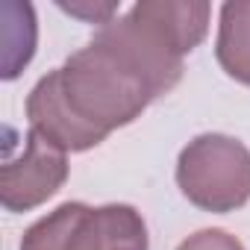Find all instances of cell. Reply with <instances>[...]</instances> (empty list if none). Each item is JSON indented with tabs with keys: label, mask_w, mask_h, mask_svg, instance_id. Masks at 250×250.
I'll return each mask as SVG.
<instances>
[{
	"label": "cell",
	"mask_w": 250,
	"mask_h": 250,
	"mask_svg": "<svg viewBox=\"0 0 250 250\" xmlns=\"http://www.w3.org/2000/svg\"><path fill=\"white\" fill-rule=\"evenodd\" d=\"M56 71L68 106L83 124L103 136L133 124L156 97H162L153 77L100 33Z\"/></svg>",
	"instance_id": "cell-1"
},
{
	"label": "cell",
	"mask_w": 250,
	"mask_h": 250,
	"mask_svg": "<svg viewBox=\"0 0 250 250\" xmlns=\"http://www.w3.org/2000/svg\"><path fill=\"white\" fill-rule=\"evenodd\" d=\"M209 18L212 6L206 0H139L97 33L127 50L168 94L183 80V56L206 39Z\"/></svg>",
	"instance_id": "cell-2"
},
{
	"label": "cell",
	"mask_w": 250,
	"mask_h": 250,
	"mask_svg": "<svg viewBox=\"0 0 250 250\" xmlns=\"http://www.w3.org/2000/svg\"><path fill=\"white\" fill-rule=\"evenodd\" d=\"M18 250H150L142 212L130 203H62L27 227Z\"/></svg>",
	"instance_id": "cell-3"
},
{
	"label": "cell",
	"mask_w": 250,
	"mask_h": 250,
	"mask_svg": "<svg viewBox=\"0 0 250 250\" xmlns=\"http://www.w3.org/2000/svg\"><path fill=\"white\" fill-rule=\"evenodd\" d=\"M177 186L203 212H235L250 200V150L232 136L203 133L180 150Z\"/></svg>",
	"instance_id": "cell-4"
},
{
	"label": "cell",
	"mask_w": 250,
	"mask_h": 250,
	"mask_svg": "<svg viewBox=\"0 0 250 250\" xmlns=\"http://www.w3.org/2000/svg\"><path fill=\"white\" fill-rule=\"evenodd\" d=\"M68 180V153L30 130L18 156L0 168V203L6 212H30L47 203Z\"/></svg>",
	"instance_id": "cell-5"
},
{
	"label": "cell",
	"mask_w": 250,
	"mask_h": 250,
	"mask_svg": "<svg viewBox=\"0 0 250 250\" xmlns=\"http://www.w3.org/2000/svg\"><path fill=\"white\" fill-rule=\"evenodd\" d=\"M27 121L30 130L44 136L50 145H56L65 153H85L97 145L106 142L103 133L83 124L77 112L68 106L62 85H59V71H47L30 91L27 97Z\"/></svg>",
	"instance_id": "cell-6"
},
{
	"label": "cell",
	"mask_w": 250,
	"mask_h": 250,
	"mask_svg": "<svg viewBox=\"0 0 250 250\" xmlns=\"http://www.w3.org/2000/svg\"><path fill=\"white\" fill-rule=\"evenodd\" d=\"M215 56L227 77L250 85V0H227L221 6Z\"/></svg>",
	"instance_id": "cell-7"
},
{
	"label": "cell",
	"mask_w": 250,
	"mask_h": 250,
	"mask_svg": "<svg viewBox=\"0 0 250 250\" xmlns=\"http://www.w3.org/2000/svg\"><path fill=\"white\" fill-rule=\"evenodd\" d=\"M177 250H244V244L232 232L212 227V229H197L194 235H188L186 241H180Z\"/></svg>",
	"instance_id": "cell-8"
},
{
	"label": "cell",
	"mask_w": 250,
	"mask_h": 250,
	"mask_svg": "<svg viewBox=\"0 0 250 250\" xmlns=\"http://www.w3.org/2000/svg\"><path fill=\"white\" fill-rule=\"evenodd\" d=\"M65 12H71V15H77V18H85V21H94V24H109L112 21V15L118 12V6L115 3H103V6H91V3H71V6H65V3H59Z\"/></svg>",
	"instance_id": "cell-9"
}]
</instances>
